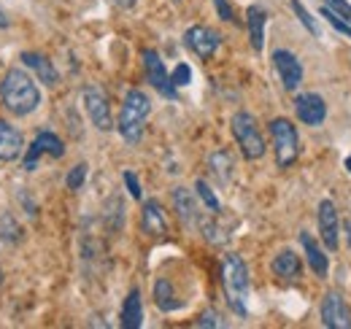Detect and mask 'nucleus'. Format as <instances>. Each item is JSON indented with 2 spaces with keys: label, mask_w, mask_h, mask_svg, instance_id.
Instances as JSON below:
<instances>
[{
  "label": "nucleus",
  "mask_w": 351,
  "mask_h": 329,
  "mask_svg": "<svg viewBox=\"0 0 351 329\" xmlns=\"http://www.w3.org/2000/svg\"><path fill=\"white\" fill-rule=\"evenodd\" d=\"M173 206H176L178 219H181L186 227H192V224H197V221H200L197 203H195V197H192V192H189L186 186H176L173 189Z\"/></svg>",
  "instance_id": "a211bd4d"
},
{
  "label": "nucleus",
  "mask_w": 351,
  "mask_h": 329,
  "mask_svg": "<svg viewBox=\"0 0 351 329\" xmlns=\"http://www.w3.org/2000/svg\"><path fill=\"white\" fill-rule=\"evenodd\" d=\"M22 62L36 73V79L46 86H57L60 84V73H57V68L51 65V60L44 57V54H38V51H25L22 54Z\"/></svg>",
  "instance_id": "dca6fc26"
},
{
  "label": "nucleus",
  "mask_w": 351,
  "mask_h": 329,
  "mask_svg": "<svg viewBox=\"0 0 351 329\" xmlns=\"http://www.w3.org/2000/svg\"><path fill=\"white\" fill-rule=\"evenodd\" d=\"M171 82H173L176 86H186V84L192 82V68H189L186 62H178L176 71L171 73Z\"/></svg>",
  "instance_id": "cd10ccee"
},
{
  "label": "nucleus",
  "mask_w": 351,
  "mask_h": 329,
  "mask_svg": "<svg viewBox=\"0 0 351 329\" xmlns=\"http://www.w3.org/2000/svg\"><path fill=\"white\" fill-rule=\"evenodd\" d=\"M300 243H303V248H306L311 270H313L319 278H327V273H330V259H327V254L319 248V243H316L308 232H300Z\"/></svg>",
  "instance_id": "aec40b11"
},
{
  "label": "nucleus",
  "mask_w": 351,
  "mask_h": 329,
  "mask_svg": "<svg viewBox=\"0 0 351 329\" xmlns=\"http://www.w3.org/2000/svg\"><path fill=\"white\" fill-rule=\"evenodd\" d=\"M324 5L330 8V11H335L341 19H346L351 25V3L349 0H324Z\"/></svg>",
  "instance_id": "c85d7f7f"
},
{
  "label": "nucleus",
  "mask_w": 351,
  "mask_h": 329,
  "mask_svg": "<svg viewBox=\"0 0 351 329\" xmlns=\"http://www.w3.org/2000/svg\"><path fill=\"white\" fill-rule=\"evenodd\" d=\"M0 103L11 117H30L41 106V89L27 71L11 68L0 82Z\"/></svg>",
  "instance_id": "f257e3e1"
},
{
  "label": "nucleus",
  "mask_w": 351,
  "mask_h": 329,
  "mask_svg": "<svg viewBox=\"0 0 351 329\" xmlns=\"http://www.w3.org/2000/svg\"><path fill=\"white\" fill-rule=\"evenodd\" d=\"M221 287H224L230 308L238 316H246L249 313V305H246V300H249V270H246V262L238 254L224 256V262H221Z\"/></svg>",
  "instance_id": "f03ea898"
},
{
  "label": "nucleus",
  "mask_w": 351,
  "mask_h": 329,
  "mask_svg": "<svg viewBox=\"0 0 351 329\" xmlns=\"http://www.w3.org/2000/svg\"><path fill=\"white\" fill-rule=\"evenodd\" d=\"M346 167H349V170H351V154H349V160H346Z\"/></svg>",
  "instance_id": "f704fd0d"
},
{
  "label": "nucleus",
  "mask_w": 351,
  "mask_h": 329,
  "mask_svg": "<svg viewBox=\"0 0 351 329\" xmlns=\"http://www.w3.org/2000/svg\"><path fill=\"white\" fill-rule=\"evenodd\" d=\"M230 127H232V135L243 151L246 160H263L265 157V138L260 132V127L254 122V117L249 111H238L232 119H230Z\"/></svg>",
  "instance_id": "20e7f679"
},
{
  "label": "nucleus",
  "mask_w": 351,
  "mask_h": 329,
  "mask_svg": "<svg viewBox=\"0 0 351 329\" xmlns=\"http://www.w3.org/2000/svg\"><path fill=\"white\" fill-rule=\"evenodd\" d=\"M154 302H157V308L162 313H171L176 308H181V300H176L173 284L168 278H157V284H154Z\"/></svg>",
  "instance_id": "4be33fe9"
},
{
  "label": "nucleus",
  "mask_w": 351,
  "mask_h": 329,
  "mask_svg": "<svg viewBox=\"0 0 351 329\" xmlns=\"http://www.w3.org/2000/svg\"><path fill=\"white\" fill-rule=\"evenodd\" d=\"M319 235L324 241V246L330 251L338 248V235H341V221H338V210H335V203L332 200H322L319 203Z\"/></svg>",
  "instance_id": "ddd939ff"
},
{
  "label": "nucleus",
  "mask_w": 351,
  "mask_h": 329,
  "mask_svg": "<svg viewBox=\"0 0 351 329\" xmlns=\"http://www.w3.org/2000/svg\"><path fill=\"white\" fill-rule=\"evenodd\" d=\"M184 43H186V49H192L200 60H211V57L217 54V49L221 46V36L217 30L206 27V25H195V27H189V30L184 33Z\"/></svg>",
  "instance_id": "1a4fd4ad"
},
{
  "label": "nucleus",
  "mask_w": 351,
  "mask_h": 329,
  "mask_svg": "<svg viewBox=\"0 0 351 329\" xmlns=\"http://www.w3.org/2000/svg\"><path fill=\"white\" fill-rule=\"evenodd\" d=\"M322 16H324V19H327V22H330V25H332V27H335V30H338L341 36L351 38V25L346 22V19H341V16L335 14V11H330L327 5H322Z\"/></svg>",
  "instance_id": "a878e982"
},
{
  "label": "nucleus",
  "mask_w": 351,
  "mask_h": 329,
  "mask_svg": "<svg viewBox=\"0 0 351 329\" xmlns=\"http://www.w3.org/2000/svg\"><path fill=\"white\" fill-rule=\"evenodd\" d=\"M292 11L298 14V19L303 22V27H306L311 36H319V25H316V19L308 14V8L303 5V3H300V0H292Z\"/></svg>",
  "instance_id": "393cba45"
},
{
  "label": "nucleus",
  "mask_w": 351,
  "mask_h": 329,
  "mask_svg": "<svg viewBox=\"0 0 351 329\" xmlns=\"http://www.w3.org/2000/svg\"><path fill=\"white\" fill-rule=\"evenodd\" d=\"M82 100H84V108H87L89 122L95 124L97 130H103V132L114 130L111 106H108V97H106V92H103L100 86H95V84L84 86V95H82Z\"/></svg>",
  "instance_id": "0eeeda50"
},
{
  "label": "nucleus",
  "mask_w": 351,
  "mask_h": 329,
  "mask_svg": "<svg viewBox=\"0 0 351 329\" xmlns=\"http://www.w3.org/2000/svg\"><path fill=\"white\" fill-rule=\"evenodd\" d=\"M195 189H197V195H200V200H203V203H206V208H208V210H211V213H219V210H221V206H219V197H217V195H214V189H211V186H208V184H206V181H203V178H200V181H197V184H195Z\"/></svg>",
  "instance_id": "b1692460"
},
{
  "label": "nucleus",
  "mask_w": 351,
  "mask_h": 329,
  "mask_svg": "<svg viewBox=\"0 0 351 329\" xmlns=\"http://www.w3.org/2000/svg\"><path fill=\"white\" fill-rule=\"evenodd\" d=\"M208 164H211V173H217V175H219L221 184H227V181H230V173H232V157H230L227 151H217V154L208 160Z\"/></svg>",
  "instance_id": "5701e85b"
},
{
  "label": "nucleus",
  "mask_w": 351,
  "mask_h": 329,
  "mask_svg": "<svg viewBox=\"0 0 351 329\" xmlns=\"http://www.w3.org/2000/svg\"><path fill=\"white\" fill-rule=\"evenodd\" d=\"M273 68H276V73H278V79H281L287 92H295L303 84V65L292 51L276 49L273 51Z\"/></svg>",
  "instance_id": "9b49d317"
},
{
  "label": "nucleus",
  "mask_w": 351,
  "mask_h": 329,
  "mask_svg": "<svg viewBox=\"0 0 351 329\" xmlns=\"http://www.w3.org/2000/svg\"><path fill=\"white\" fill-rule=\"evenodd\" d=\"M214 5H217V14H219L221 22H235V8H232L230 0H214Z\"/></svg>",
  "instance_id": "7c9ffc66"
},
{
  "label": "nucleus",
  "mask_w": 351,
  "mask_h": 329,
  "mask_svg": "<svg viewBox=\"0 0 351 329\" xmlns=\"http://www.w3.org/2000/svg\"><path fill=\"white\" fill-rule=\"evenodd\" d=\"M25 151V138L14 124L0 119V162H14Z\"/></svg>",
  "instance_id": "4468645a"
},
{
  "label": "nucleus",
  "mask_w": 351,
  "mask_h": 329,
  "mask_svg": "<svg viewBox=\"0 0 351 329\" xmlns=\"http://www.w3.org/2000/svg\"><path fill=\"white\" fill-rule=\"evenodd\" d=\"M141 227L146 235L152 238H162L168 232V219H165V210L157 200H146L143 210H141Z\"/></svg>",
  "instance_id": "2eb2a0df"
},
{
  "label": "nucleus",
  "mask_w": 351,
  "mask_h": 329,
  "mask_svg": "<svg viewBox=\"0 0 351 329\" xmlns=\"http://www.w3.org/2000/svg\"><path fill=\"white\" fill-rule=\"evenodd\" d=\"M346 230H349V241H351V224H346Z\"/></svg>",
  "instance_id": "c9c22d12"
},
{
  "label": "nucleus",
  "mask_w": 351,
  "mask_h": 329,
  "mask_svg": "<svg viewBox=\"0 0 351 329\" xmlns=\"http://www.w3.org/2000/svg\"><path fill=\"white\" fill-rule=\"evenodd\" d=\"M122 178H125V186L130 189V197L141 200V197H143V189H141V181H138V175H135L132 170H125V173H122Z\"/></svg>",
  "instance_id": "c756f323"
},
{
  "label": "nucleus",
  "mask_w": 351,
  "mask_h": 329,
  "mask_svg": "<svg viewBox=\"0 0 351 329\" xmlns=\"http://www.w3.org/2000/svg\"><path fill=\"white\" fill-rule=\"evenodd\" d=\"M122 8H130V5H135V0H117Z\"/></svg>",
  "instance_id": "473e14b6"
},
{
  "label": "nucleus",
  "mask_w": 351,
  "mask_h": 329,
  "mask_svg": "<svg viewBox=\"0 0 351 329\" xmlns=\"http://www.w3.org/2000/svg\"><path fill=\"white\" fill-rule=\"evenodd\" d=\"M265 25H267V14L260 5H249L246 11V27H249V38H252V49L263 51L265 49Z\"/></svg>",
  "instance_id": "6ab92c4d"
},
{
  "label": "nucleus",
  "mask_w": 351,
  "mask_h": 329,
  "mask_svg": "<svg viewBox=\"0 0 351 329\" xmlns=\"http://www.w3.org/2000/svg\"><path fill=\"white\" fill-rule=\"evenodd\" d=\"M44 154L54 157V160H60V157L65 154V143H62V138L54 135V132H49V130H41V132L36 135L33 146L27 149V154H25V160H22V167H25L27 173L38 170V162H41Z\"/></svg>",
  "instance_id": "423d86ee"
},
{
  "label": "nucleus",
  "mask_w": 351,
  "mask_h": 329,
  "mask_svg": "<svg viewBox=\"0 0 351 329\" xmlns=\"http://www.w3.org/2000/svg\"><path fill=\"white\" fill-rule=\"evenodd\" d=\"M84 178H87V164L79 162L71 173H68V178H65V184H68V189L71 192H79L82 186H84Z\"/></svg>",
  "instance_id": "bb28decb"
},
{
  "label": "nucleus",
  "mask_w": 351,
  "mask_h": 329,
  "mask_svg": "<svg viewBox=\"0 0 351 329\" xmlns=\"http://www.w3.org/2000/svg\"><path fill=\"white\" fill-rule=\"evenodd\" d=\"M152 114V103L146 97V92L141 89H130L125 95V103H122V111H119V135L128 141V143H138L143 138V127H146V119Z\"/></svg>",
  "instance_id": "7ed1b4c3"
},
{
  "label": "nucleus",
  "mask_w": 351,
  "mask_h": 329,
  "mask_svg": "<svg viewBox=\"0 0 351 329\" xmlns=\"http://www.w3.org/2000/svg\"><path fill=\"white\" fill-rule=\"evenodd\" d=\"M270 138H273V151H276V164L278 167H292L298 154H300V141L298 130L289 119H273L267 124Z\"/></svg>",
  "instance_id": "39448f33"
},
{
  "label": "nucleus",
  "mask_w": 351,
  "mask_h": 329,
  "mask_svg": "<svg viewBox=\"0 0 351 329\" xmlns=\"http://www.w3.org/2000/svg\"><path fill=\"white\" fill-rule=\"evenodd\" d=\"M122 327L125 329H141L143 327V300H141V291L132 289L122 305Z\"/></svg>",
  "instance_id": "412c9836"
},
{
  "label": "nucleus",
  "mask_w": 351,
  "mask_h": 329,
  "mask_svg": "<svg viewBox=\"0 0 351 329\" xmlns=\"http://www.w3.org/2000/svg\"><path fill=\"white\" fill-rule=\"evenodd\" d=\"M270 270H273V276L281 278V281H295V278H300L303 265H300V256L287 248V251L276 254V259L270 262Z\"/></svg>",
  "instance_id": "f3484780"
},
{
  "label": "nucleus",
  "mask_w": 351,
  "mask_h": 329,
  "mask_svg": "<svg viewBox=\"0 0 351 329\" xmlns=\"http://www.w3.org/2000/svg\"><path fill=\"white\" fill-rule=\"evenodd\" d=\"M143 68H146V79L149 84L162 95V97H168V100H176L178 97V86L171 82V73L165 71V62L160 60V54L154 51V49H143Z\"/></svg>",
  "instance_id": "6e6552de"
},
{
  "label": "nucleus",
  "mask_w": 351,
  "mask_h": 329,
  "mask_svg": "<svg viewBox=\"0 0 351 329\" xmlns=\"http://www.w3.org/2000/svg\"><path fill=\"white\" fill-rule=\"evenodd\" d=\"M197 327H221L219 313H217V310H206V313L200 316V321H197Z\"/></svg>",
  "instance_id": "2f4dec72"
},
{
  "label": "nucleus",
  "mask_w": 351,
  "mask_h": 329,
  "mask_svg": "<svg viewBox=\"0 0 351 329\" xmlns=\"http://www.w3.org/2000/svg\"><path fill=\"white\" fill-rule=\"evenodd\" d=\"M0 284H3V267H0Z\"/></svg>",
  "instance_id": "e433bc0d"
},
{
  "label": "nucleus",
  "mask_w": 351,
  "mask_h": 329,
  "mask_svg": "<svg viewBox=\"0 0 351 329\" xmlns=\"http://www.w3.org/2000/svg\"><path fill=\"white\" fill-rule=\"evenodd\" d=\"M0 27H8V19H5V14L0 11Z\"/></svg>",
  "instance_id": "72a5a7b5"
},
{
  "label": "nucleus",
  "mask_w": 351,
  "mask_h": 329,
  "mask_svg": "<svg viewBox=\"0 0 351 329\" xmlns=\"http://www.w3.org/2000/svg\"><path fill=\"white\" fill-rule=\"evenodd\" d=\"M295 114L298 119L308 127H319L327 119V103L322 95H313V92H303L295 97Z\"/></svg>",
  "instance_id": "f8f14e48"
},
{
  "label": "nucleus",
  "mask_w": 351,
  "mask_h": 329,
  "mask_svg": "<svg viewBox=\"0 0 351 329\" xmlns=\"http://www.w3.org/2000/svg\"><path fill=\"white\" fill-rule=\"evenodd\" d=\"M322 324L330 329H349L351 327V308L346 305V300L338 294V291H330L324 294L322 300Z\"/></svg>",
  "instance_id": "9d476101"
}]
</instances>
